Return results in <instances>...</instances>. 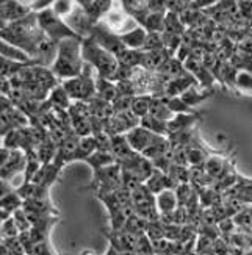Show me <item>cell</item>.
Returning a JSON list of instances; mask_svg holds the SVG:
<instances>
[{
  "mask_svg": "<svg viewBox=\"0 0 252 255\" xmlns=\"http://www.w3.org/2000/svg\"><path fill=\"white\" fill-rule=\"evenodd\" d=\"M2 58H6V60H11V61H17V63H25V64H38L41 66L39 61L36 60H31L28 55L20 50L14 46H11V44L2 41Z\"/></svg>",
  "mask_w": 252,
  "mask_h": 255,
  "instance_id": "9a60e30c",
  "label": "cell"
},
{
  "mask_svg": "<svg viewBox=\"0 0 252 255\" xmlns=\"http://www.w3.org/2000/svg\"><path fill=\"white\" fill-rule=\"evenodd\" d=\"M22 205H24V199L17 194V191L13 190V191L3 193V196H2V221L9 219L14 215L16 210L22 208Z\"/></svg>",
  "mask_w": 252,
  "mask_h": 255,
  "instance_id": "7c38bea8",
  "label": "cell"
},
{
  "mask_svg": "<svg viewBox=\"0 0 252 255\" xmlns=\"http://www.w3.org/2000/svg\"><path fill=\"white\" fill-rule=\"evenodd\" d=\"M96 93H97V97L104 99V101L110 104H113L116 101V97L119 96L118 85L112 80L101 79V77L96 79Z\"/></svg>",
  "mask_w": 252,
  "mask_h": 255,
  "instance_id": "5bb4252c",
  "label": "cell"
},
{
  "mask_svg": "<svg viewBox=\"0 0 252 255\" xmlns=\"http://www.w3.org/2000/svg\"><path fill=\"white\" fill-rule=\"evenodd\" d=\"M121 42L130 50H142L147 39V31L142 27H135L130 31H124L119 35Z\"/></svg>",
  "mask_w": 252,
  "mask_h": 255,
  "instance_id": "9c48e42d",
  "label": "cell"
},
{
  "mask_svg": "<svg viewBox=\"0 0 252 255\" xmlns=\"http://www.w3.org/2000/svg\"><path fill=\"white\" fill-rule=\"evenodd\" d=\"M85 38H68L58 44L57 57L50 66L52 74L58 80H71L80 77L85 69L82 57V42Z\"/></svg>",
  "mask_w": 252,
  "mask_h": 255,
  "instance_id": "6da1fadb",
  "label": "cell"
},
{
  "mask_svg": "<svg viewBox=\"0 0 252 255\" xmlns=\"http://www.w3.org/2000/svg\"><path fill=\"white\" fill-rule=\"evenodd\" d=\"M79 5L86 17L94 24L101 17H105L113 8V2H79Z\"/></svg>",
  "mask_w": 252,
  "mask_h": 255,
  "instance_id": "8fae6325",
  "label": "cell"
},
{
  "mask_svg": "<svg viewBox=\"0 0 252 255\" xmlns=\"http://www.w3.org/2000/svg\"><path fill=\"white\" fill-rule=\"evenodd\" d=\"M82 57L97 71V77L115 82V77L119 71L118 60L112 53L107 52L97 44V41L91 36H86L82 42Z\"/></svg>",
  "mask_w": 252,
  "mask_h": 255,
  "instance_id": "7a4b0ae2",
  "label": "cell"
},
{
  "mask_svg": "<svg viewBox=\"0 0 252 255\" xmlns=\"http://www.w3.org/2000/svg\"><path fill=\"white\" fill-rule=\"evenodd\" d=\"M75 5H77V3L68 2V0H66V2H63V0H58V2H53L52 9H53V13H55V14L60 16L61 19H64V17H68V16H71V14L74 13Z\"/></svg>",
  "mask_w": 252,
  "mask_h": 255,
  "instance_id": "603a6c76",
  "label": "cell"
},
{
  "mask_svg": "<svg viewBox=\"0 0 252 255\" xmlns=\"http://www.w3.org/2000/svg\"><path fill=\"white\" fill-rule=\"evenodd\" d=\"M150 101H152V96H135L130 105L131 115L136 116L139 121L142 118H146L150 110Z\"/></svg>",
  "mask_w": 252,
  "mask_h": 255,
  "instance_id": "ffe728a7",
  "label": "cell"
},
{
  "mask_svg": "<svg viewBox=\"0 0 252 255\" xmlns=\"http://www.w3.org/2000/svg\"><path fill=\"white\" fill-rule=\"evenodd\" d=\"M90 64H85L83 74L71 80H64L61 85L64 91L68 93L72 102H90L91 99L97 96L96 93V82L91 77V69L88 71Z\"/></svg>",
  "mask_w": 252,
  "mask_h": 255,
  "instance_id": "277c9868",
  "label": "cell"
},
{
  "mask_svg": "<svg viewBox=\"0 0 252 255\" xmlns=\"http://www.w3.org/2000/svg\"><path fill=\"white\" fill-rule=\"evenodd\" d=\"M235 223L241 229H252V208H243L235 215Z\"/></svg>",
  "mask_w": 252,
  "mask_h": 255,
  "instance_id": "d4e9b609",
  "label": "cell"
},
{
  "mask_svg": "<svg viewBox=\"0 0 252 255\" xmlns=\"http://www.w3.org/2000/svg\"><path fill=\"white\" fill-rule=\"evenodd\" d=\"M139 126L144 127L146 130H149L152 133H155V135H160V136H164V138H168V135H169L166 121L157 119V118H153L150 115H147L146 118H142L139 121Z\"/></svg>",
  "mask_w": 252,
  "mask_h": 255,
  "instance_id": "d6986e66",
  "label": "cell"
},
{
  "mask_svg": "<svg viewBox=\"0 0 252 255\" xmlns=\"http://www.w3.org/2000/svg\"><path fill=\"white\" fill-rule=\"evenodd\" d=\"M99 150V144L94 135H88V136H82L80 142H79V147H77L72 161L79 160V161H85L86 158H90L94 152Z\"/></svg>",
  "mask_w": 252,
  "mask_h": 255,
  "instance_id": "4fadbf2b",
  "label": "cell"
},
{
  "mask_svg": "<svg viewBox=\"0 0 252 255\" xmlns=\"http://www.w3.org/2000/svg\"><path fill=\"white\" fill-rule=\"evenodd\" d=\"M235 88L243 94H252V72L248 69H240L234 79Z\"/></svg>",
  "mask_w": 252,
  "mask_h": 255,
  "instance_id": "44dd1931",
  "label": "cell"
},
{
  "mask_svg": "<svg viewBox=\"0 0 252 255\" xmlns=\"http://www.w3.org/2000/svg\"><path fill=\"white\" fill-rule=\"evenodd\" d=\"M155 205L160 216H168L179 208V199L175 190H164L155 196Z\"/></svg>",
  "mask_w": 252,
  "mask_h": 255,
  "instance_id": "30bf717a",
  "label": "cell"
},
{
  "mask_svg": "<svg viewBox=\"0 0 252 255\" xmlns=\"http://www.w3.org/2000/svg\"><path fill=\"white\" fill-rule=\"evenodd\" d=\"M166 104L174 115H188L191 113V108L185 105V102L180 97H166Z\"/></svg>",
  "mask_w": 252,
  "mask_h": 255,
  "instance_id": "cb8c5ba5",
  "label": "cell"
},
{
  "mask_svg": "<svg viewBox=\"0 0 252 255\" xmlns=\"http://www.w3.org/2000/svg\"><path fill=\"white\" fill-rule=\"evenodd\" d=\"M149 115L153 116V118H157V119L166 121V123L175 116L169 110L168 104H166V97H152Z\"/></svg>",
  "mask_w": 252,
  "mask_h": 255,
  "instance_id": "2e32d148",
  "label": "cell"
},
{
  "mask_svg": "<svg viewBox=\"0 0 252 255\" xmlns=\"http://www.w3.org/2000/svg\"><path fill=\"white\" fill-rule=\"evenodd\" d=\"M36 17H38V24L41 30L44 31V35L55 44H60L61 41L68 38H82L72 30L69 24H66L64 19H61L60 16L53 13L52 6L41 11V13H36Z\"/></svg>",
  "mask_w": 252,
  "mask_h": 255,
  "instance_id": "3957f363",
  "label": "cell"
},
{
  "mask_svg": "<svg viewBox=\"0 0 252 255\" xmlns=\"http://www.w3.org/2000/svg\"><path fill=\"white\" fill-rule=\"evenodd\" d=\"M33 13L28 3L24 2H3L2 3V19L3 24H11V22H17L20 19H25Z\"/></svg>",
  "mask_w": 252,
  "mask_h": 255,
  "instance_id": "52a82bcc",
  "label": "cell"
},
{
  "mask_svg": "<svg viewBox=\"0 0 252 255\" xmlns=\"http://www.w3.org/2000/svg\"><path fill=\"white\" fill-rule=\"evenodd\" d=\"M19 234H20V232H19V229H17V226L14 223L13 216H11L9 219H6V221H3V224H2V237H3V240H13Z\"/></svg>",
  "mask_w": 252,
  "mask_h": 255,
  "instance_id": "484cf974",
  "label": "cell"
},
{
  "mask_svg": "<svg viewBox=\"0 0 252 255\" xmlns=\"http://www.w3.org/2000/svg\"><path fill=\"white\" fill-rule=\"evenodd\" d=\"M88 164L93 168V172H97V171H101L104 168H107V166H112L116 163L115 157H113V153L112 152H104V150H97L94 152L90 158H86L85 160Z\"/></svg>",
  "mask_w": 252,
  "mask_h": 255,
  "instance_id": "e0dca14e",
  "label": "cell"
},
{
  "mask_svg": "<svg viewBox=\"0 0 252 255\" xmlns=\"http://www.w3.org/2000/svg\"><path fill=\"white\" fill-rule=\"evenodd\" d=\"M199 119V115L188 113V115H175L171 121H168V138L180 135V133L190 131L196 121Z\"/></svg>",
  "mask_w": 252,
  "mask_h": 255,
  "instance_id": "ba28073f",
  "label": "cell"
},
{
  "mask_svg": "<svg viewBox=\"0 0 252 255\" xmlns=\"http://www.w3.org/2000/svg\"><path fill=\"white\" fill-rule=\"evenodd\" d=\"M24 168H27V153L24 150L2 149V177L5 182H9Z\"/></svg>",
  "mask_w": 252,
  "mask_h": 255,
  "instance_id": "5b68a950",
  "label": "cell"
},
{
  "mask_svg": "<svg viewBox=\"0 0 252 255\" xmlns=\"http://www.w3.org/2000/svg\"><path fill=\"white\" fill-rule=\"evenodd\" d=\"M210 94H212V93H201V91H196V90H194V86H191L190 90H186V91L180 96V99L185 102V105H188V107L191 108V107H196V105L202 104Z\"/></svg>",
  "mask_w": 252,
  "mask_h": 255,
  "instance_id": "7402d4cb",
  "label": "cell"
},
{
  "mask_svg": "<svg viewBox=\"0 0 252 255\" xmlns=\"http://www.w3.org/2000/svg\"><path fill=\"white\" fill-rule=\"evenodd\" d=\"M52 107H55V108H60V110H68L71 108V105H72V101L69 99V96H68V93L64 91V88H63V85H58V86H55L53 90H52V93H50V96H49V101H47Z\"/></svg>",
  "mask_w": 252,
  "mask_h": 255,
  "instance_id": "ac0fdd59",
  "label": "cell"
},
{
  "mask_svg": "<svg viewBox=\"0 0 252 255\" xmlns=\"http://www.w3.org/2000/svg\"><path fill=\"white\" fill-rule=\"evenodd\" d=\"M126 138L130 144V147L133 149L138 153H144L147 149H150L152 146H155L157 142H160L161 139H164V136L155 135L149 130H146L144 127H135L133 130H130L128 133H126Z\"/></svg>",
  "mask_w": 252,
  "mask_h": 255,
  "instance_id": "8992f818",
  "label": "cell"
}]
</instances>
